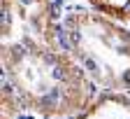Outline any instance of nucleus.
Instances as JSON below:
<instances>
[{
  "instance_id": "obj_1",
  "label": "nucleus",
  "mask_w": 130,
  "mask_h": 119,
  "mask_svg": "<svg viewBox=\"0 0 130 119\" xmlns=\"http://www.w3.org/2000/svg\"><path fill=\"white\" fill-rule=\"evenodd\" d=\"M3 82L30 119H74L102 93L65 49L3 47Z\"/></svg>"
},
{
  "instance_id": "obj_6",
  "label": "nucleus",
  "mask_w": 130,
  "mask_h": 119,
  "mask_svg": "<svg viewBox=\"0 0 130 119\" xmlns=\"http://www.w3.org/2000/svg\"><path fill=\"white\" fill-rule=\"evenodd\" d=\"M0 117L3 119H26V110L21 108V103L16 100L14 91L9 84L3 82V91H0Z\"/></svg>"
},
{
  "instance_id": "obj_4",
  "label": "nucleus",
  "mask_w": 130,
  "mask_h": 119,
  "mask_svg": "<svg viewBox=\"0 0 130 119\" xmlns=\"http://www.w3.org/2000/svg\"><path fill=\"white\" fill-rule=\"evenodd\" d=\"M74 119H130L128 93H102L95 103Z\"/></svg>"
},
{
  "instance_id": "obj_2",
  "label": "nucleus",
  "mask_w": 130,
  "mask_h": 119,
  "mask_svg": "<svg viewBox=\"0 0 130 119\" xmlns=\"http://www.w3.org/2000/svg\"><path fill=\"white\" fill-rule=\"evenodd\" d=\"M60 40L100 93L130 96V28L93 7L60 14Z\"/></svg>"
},
{
  "instance_id": "obj_5",
  "label": "nucleus",
  "mask_w": 130,
  "mask_h": 119,
  "mask_svg": "<svg viewBox=\"0 0 130 119\" xmlns=\"http://www.w3.org/2000/svg\"><path fill=\"white\" fill-rule=\"evenodd\" d=\"M86 5L109 19L130 23V0H86Z\"/></svg>"
},
{
  "instance_id": "obj_3",
  "label": "nucleus",
  "mask_w": 130,
  "mask_h": 119,
  "mask_svg": "<svg viewBox=\"0 0 130 119\" xmlns=\"http://www.w3.org/2000/svg\"><path fill=\"white\" fill-rule=\"evenodd\" d=\"M16 44L65 49L51 0H3V47Z\"/></svg>"
}]
</instances>
